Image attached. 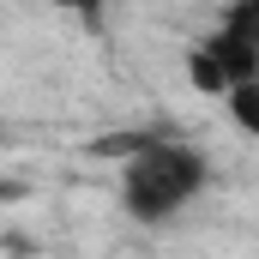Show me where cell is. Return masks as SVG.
Returning a JSON list of instances; mask_svg holds the SVG:
<instances>
[{
  "label": "cell",
  "mask_w": 259,
  "mask_h": 259,
  "mask_svg": "<svg viewBox=\"0 0 259 259\" xmlns=\"http://www.w3.org/2000/svg\"><path fill=\"white\" fill-rule=\"evenodd\" d=\"M55 12H66V18H78V24H103V6L109 0H49Z\"/></svg>",
  "instance_id": "4"
},
{
  "label": "cell",
  "mask_w": 259,
  "mask_h": 259,
  "mask_svg": "<svg viewBox=\"0 0 259 259\" xmlns=\"http://www.w3.org/2000/svg\"><path fill=\"white\" fill-rule=\"evenodd\" d=\"M259 72V12L247 0H235L229 6V18L193 42V55H187V84L205 91V97H229V84H241V78H253Z\"/></svg>",
  "instance_id": "2"
},
{
  "label": "cell",
  "mask_w": 259,
  "mask_h": 259,
  "mask_svg": "<svg viewBox=\"0 0 259 259\" xmlns=\"http://www.w3.org/2000/svg\"><path fill=\"white\" fill-rule=\"evenodd\" d=\"M247 6H253V12H259V0H247Z\"/></svg>",
  "instance_id": "5"
},
{
  "label": "cell",
  "mask_w": 259,
  "mask_h": 259,
  "mask_svg": "<svg viewBox=\"0 0 259 259\" xmlns=\"http://www.w3.org/2000/svg\"><path fill=\"white\" fill-rule=\"evenodd\" d=\"M223 109H229V127L241 133V139H259V72L241 78V84H229Z\"/></svg>",
  "instance_id": "3"
},
{
  "label": "cell",
  "mask_w": 259,
  "mask_h": 259,
  "mask_svg": "<svg viewBox=\"0 0 259 259\" xmlns=\"http://www.w3.org/2000/svg\"><path fill=\"white\" fill-rule=\"evenodd\" d=\"M211 181V163L181 139H139L121 145V205L139 223H169Z\"/></svg>",
  "instance_id": "1"
}]
</instances>
